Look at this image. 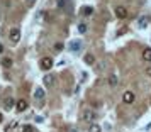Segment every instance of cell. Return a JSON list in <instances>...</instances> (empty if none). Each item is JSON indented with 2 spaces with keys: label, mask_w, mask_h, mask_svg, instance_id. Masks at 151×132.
I'll return each mask as SVG.
<instances>
[{
  "label": "cell",
  "mask_w": 151,
  "mask_h": 132,
  "mask_svg": "<svg viewBox=\"0 0 151 132\" xmlns=\"http://www.w3.org/2000/svg\"><path fill=\"white\" fill-rule=\"evenodd\" d=\"M9 37H10V42H12V44H17V42L21 41V29L19 27H12L10 29V36H9Z\"/></svg>",
  "instance_id": "1"
},
{
  "label": "cell",
  "mask_w": 151,
  "mask_h": 132,
  "mask_svg": "<svg viewBox=\"0 0 151 132\" xmlns=\"http://www.w3.org/2000/svg\"><path fill=\"white\" fill-rule=\"evenodd\" d=\"M39 66H41V70H44V71L51 70V68H53V59L46 56V58H42L41 61H39Z\"/></svg>",
  "instance_id": "2"
},
{
  "label": "cell",
  "mask_w": 151,
  "mask_h": 132,
  "mask_svg": "<svg viewBox=\"0 0 151 132\" xmlns=\"http://www.w3.org/2000/svg\"><path fill=\"white\" fill-rule=\"evenodd\" d=\"M134 91H131V90H127V91H124V95H122V102L124 103H127V105H131V103H134Z\"/></svg>",
  "instance_id": "3"
},
{
  "label": "cell",
  "mask_w": 151,
  "mask_h": 132,
  "mask_svg": "<svg viewBox=\"0 0 151 132\" xmlns=\"http://www.w3.org/2000/svg\"><path fill=\"white\" fill-rule=\"evenodd\" d=\"M116 17L117 19H126V17H127V9L122 7V5L116 7Z\"/></svg>",
  "instance_id": "4"
},
{
  "label": "cell",
  "mask_w": 151,
  "mask_h": 132,
  "mask_svg": "<svg viewBox=\"0 0 151 132\" xmlns=\"http://www.w3.org/2000/svg\"><path fill=\"white\" fill-rule=\"evenodd\" d=\"M93 118H95V113H93L92 110L83 112V120H85V122H93Z\"/></svg>",
  "instance_id": "5"
},
{
  "label": "cell",
  "mask_w": 151,
  "mask_h": 132,
  "mask_svg": "<svg viewBox=\"0 0 151 132\" xmlns=\"http://www.w3.org/2000/svg\"><path fill=\"white\" fill-rule=\"evenodd\" d=\"M15 108H17V112H24L26 108H27V102H26V100H19V102H15Z\"/></svg>",
  "instance_id": "6"
},
{
  "label": "cell",
  "mask_w": 151,
  "mask_h": 132,
  "mask_svg": "<svg viewBox=\"0 0 151 132\" xmlns=\"http://www.w3.org/2000/svg\"><path fill=\"white\" fill-rule=\"evenodd\" d=\"M55 76H53V75H46V76H44V85H46V86H53V85H55Z\"/></svg>",
  "instance_id": "7"
},
{
  "label": "cell",
  "mask_w": 151,
  "mask_h": 132,
  "mask_svg": "<svg viewBox=\"0 0 151 132\" xmlns=\"http://www.w3.org/2000/svg\"><path fill=\"white\" fill-rule=\"evenodd\" d=\"M143 59H144V61H148V63L151 61V48L143 49Z\"/></svg>",
  "instance_id": "8"
},
{
  "label": "cell",
  "mask_w": 151,
  "mask_h": 132,
  "mask_svg": "<svg viewBox=\"0 0 151 132\" xmlns=\"http://www.w3.org/2000/svg\"><path fill=\"white\" fill-rule=\"evenodd\" d=\"M44 95H46V93H44V90H42V88H37V90L34 91V98H36V100H42V98H44Z\"/></svg>",
  "instance_id": "9"
},
{
  "label": "cell",
  "mask_w": 151,
  "mask_h": 132,
  "mask_svg": "<svg viewBox=\"0 0 151 132\" xmlns=\"http://www.w3.org/2000/svg\"><path fill=\"white\" fill-rule=\"evenodd\" d=\"M80 48H82V42L80 41H71L70 42V49H71V51H78Z\"/></svg>",
  "instance_id": "10"
},
{
  "label": "cell",
  "mask_w": 151,
  "mask_h": 132,
  "mask_svg": "<svg viewBox=\"0 0 151 132\" xmlns=\"http://www.w3.org/2000/svg\"><path fill=\"white\" fill-rule=\"evenodd\" d=\"M83 61L87 63V64H95V56H93V54H85Z\"/></svg>",
  "instance_id": "11"
},
{
  "label": "cell",
  "mask_w": 151,
  "mask_h": 132,
  "mask_svg": "<svg viewBox=\"0 0 151 132\" xmlns=\"http://www.w3.org/2000/svg\"><path fill=\"white\" fill-rule=\"evenodd\" d=\"M12 58H4V59H2V66H4V68H10V66H12Z\"/></svg>",
  "instance_id": "12"
},
{
  "label": "cell",
  "mask_w": 151,
  "mask_h": 132,
  "mask_svg": "<svg viewBox=\"0 0 151 132\" xmlns=\"http://www.w3.org/2000/svg\"><path fill=\"white\" fill-rule=\"evenodd\" d=\"M82 14H83V15H92V14H93V7H90V5H85V7L82 9Z\"/></svg>",
  "instance_id": "13"
},
{
  "label": "cell",
  "mask_w": 151,
  "mask_h": 132,
  "mask_svg": "<svg viewBox=\"0 0 151 132\" xmlns=\"http://www.w3.org/2000/svg\"><path fill=\"white\" fill-rule=\"evenodd\" d=\"M109 85H110V86H116V85H117V76H116V75H110V76H109Z\"/></svg>",
  "instance_id": "14"
},
{
  "label": "cell",
  "mask_w": 151,
  "mask_h": 132,
  "mask_svg": "<svg viewBox=\"0 0 151 132\" xmlns=\"http://www.w3.org/2000/svg\"><path fill=\"white\" fill-rule=\"evenodd\" d=\"M146 26H148V17H141V19H139V27L144 29Z\"/></svg>",
  "instance_id": "15"
},
{
  "label": "cell",
  "mask_w": 151,
  "mask_h": 132,
  "mask_svg": "<svg viewBox=\"0 0 151 132\" xmlns=\"http://www.w3.org/2000/svg\"><path fill=\"white\" fill-rule=\"evenodd\" d=\"M95 70L99 71V73H102V71L105 70V63H104V61H100V63H99V64L95 66Z\"/></svg>",
  "instance_id": "16"
},
{
  "label": "cell",
  "mask_w": 151,
  "mask_h": 132,
  "mask_svg": "<svg viewBox=\"0 0 151 132\" xmlns=\"http://www.w3.org/2000/svg\"><path fill=\"white\" fill-rule=\"evenodd\" d=\"M88 132H100V127H99L97 124H92L90 129H88Z\"/></svg>",
  "instance_id": "17"
},
{
  "label": "cell",
  "mask_w": 151,
  "mask_h": 132,
  "mask_svg": "<svg viewBox=\"0 0 151 132\" xmlns=\"http://www.w3.org/2000/svg\"><path fill=\"white\" fill-rule=\"evenodd\" d=\"M14 103H15L14 98H7V100H5V108H10V107H12Z\"/></svg>",
  "instance_id": "18"
},
{
  "label": "cell",
  "mask_w": 151,
  "mask_h": 132,
  "mask_svg": "<svg viewBox=\"0 0 151 132\" xmlns=\"http://www.w3.org/2000/svg\"><path fill=\"white\" fill-rule=\"evenodd\" d=\"M22 132H34V127L32 125H24L22 127Z\"/></svg>",
  "instance_id": "19"
},
{
  "label": "cell",
  "mask_w": 151,
  "mask_h": 132,
  "mask_svg": "<svg viewBox=\"0 0 151 132\" xmlns=\"http://www.w3.org/2000/svg\"><path fill=\"white\" fill-rule=\"evenodd\" d=\"M85 31H87V26H85V24H80V26H78V32H80V34H83Z\"/></svg>",
  "instance_id": "20"
},
{
  "label": "cell",
  "mask_w": 151,
  "mask_h": 132,
  "mask_svg": "<svg viewBox=\"0 0 151 132\" xmlns=\"http://www.w3.org/2000/svg\"><path fill=\"white\" fill-rule=\"evenodd\" d=\"M63 48H65V46H63L61 42H56V44H55V49L58 51V53H60V51H63Z\"/></svg>",
  "instance_id": "21"
},
{
  "label": "cell",
  "mask_w": 151,
  "mask_h": 132,
  "mask_svg": "<svg viewBox=\"0 0 151 132\" xmlns=\"http://www.w3.org/2000/svg\"><path fill=\"white\" fill-rule=\"evenodd\" d=\"M34 2H36V0H26V5L31 7V5H34Z\"/></svg>",
  "instance_id": "22"
},
{
  "label": "cell",
  "mask_w": 151,
  "mask_h": 132,
  "mask_svg": "<svg viewBox=\"0 0 151 132\" xmlns=\"http://www.w3.org/2000/svg\"><path fill=\"white\" fill-rule=\"evenodd\" d=\"M124 32H127V29H126V27H122V29H119V32H117V34L121 36V34H124Z\"/></svg>",
  "instance_id": "23"
},
{
  "label": "cell",
  "mask_w": 151,
  "mask_h": 132,
  "mask_svg": "<svg viewBox=\"0 0 151 132\" xmlns=\"http://www.w3.org/2000/svg\"><path fill=\"white\" fill-rule=\"evenodd\" d=\"M146 75H148V76H151V64L146 68Z\"/></svg>",
  "instance_id": "24"
},
{
  "label": "cell",
  "mask_w": 151,
  "mask_h": 132,
  "mask_svg": "<svg viewBox=\"0 0 151 132\" xmlns=\"http://www.w3.org/2000/svg\"><path fill=\"white\" fill-rule=\"evenodd\" d=\"M2 2H4V5H5V7H9V5H10V0H2Z\"/></svg>",
  "instance_id": "25"
},
{
  "label": "cell",
  "mask_w": 151,
  "mask_h": 132,
  "mask_svg": "<svg viewBox=\"0 0 151 132\" xmlns=\"http://www.w3.org/2000/svg\"><path fill=\"white\" fill-rule=\"evenodd\" d=\"M4 51H5V48H4V44H2V42H0V54H2V53H4Z\"/></svg>",
  "instance_id": "26"
},
{
  "label": "cell",
  "mask_w": 151,
  "mask_h": 132,
  "mask_svg": "<svg viewBox=\"0 0 151 132\" xmlns=\"http://www.w3.org/2000/svg\"><path fill=\"white\" fill-rule=\"evenodd\" d=\"M2 120H4V115H2V113H0V122H2Z\"/></svg>",
  "instance_id": "27"
}]
</instances>
